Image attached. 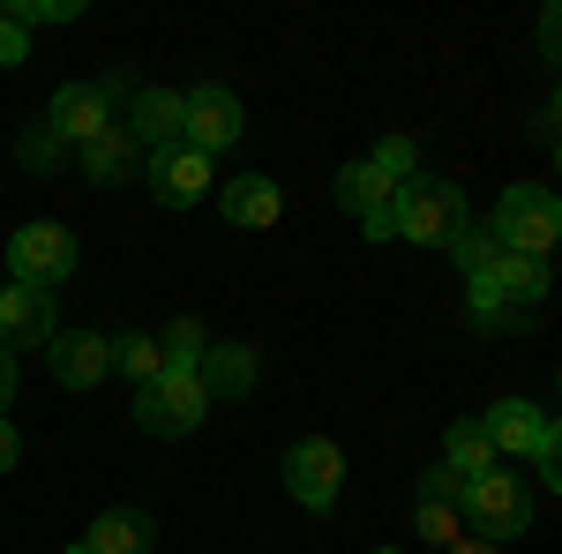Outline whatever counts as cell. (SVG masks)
Masks as SVG:
<instances>
[{
    "label": "cell",
    "mask_w": 562,
    "mask_h": 554,
    "mask_svg": "<svg viewBox=\"0 0 562 554\" xmlns=\"http://www.w3.org/2000/svg\"><path fill=\"white\" fill-rule=\"evenodd\" d=\"M465 315L473 330H532L548 315V262L495 256L480 278H465Z\"/></svg>",
    "instance_id": "6da1fadb"
},
{
    "label": "cell",
    "mask_w": 562,
    "mask_h": 554,
    "mask_svg": "<svg viewBox=\"0 0 562 554\" xmlns=\"http://www.w3.org/2000/svg\"><path fill=\"white\" fill-rule=\"evenodd\" d=\"M487 233L525 262H548L562 240V203L555 188H540V180H510L503 195H495V217H487Z\"/></svg>",
    "instance_id": "7a4b0ae2"
},
{
    "label": "cell",
    "mask_w": 562,
    "mask_h": 554,
    "mask_svg": "<svg viewBox=\"0 0 562 554\" xmlns=\"http://www.w3.org/2000/svg\"><path fill=\"white\" fill-rule=\"evenodd\" d=\"M465 225H473V211H465V180L413 172V180L397 188V240H413V248H450Z\"/></svg>",
    "instance_id": "3957f363"
},
{
    "label": "cell",
    "mask_w": 562,
    "mask_h": 554,
    "mask_svg": "<svg viewBox=\"0 0 562 554\" xmlns=\"http://www.w3.org/2000/svg\"><path fill=\"white\" fill-rule=\"evenodd\" d=\"M458 517L473 524V540L510 547V540H525V524H532V487H525L510 465H495V472H480V479H465Z\"/></svg>",
    "instance_id": "277c9868"
},
{
    "label": "cell",
    "mask_w": 562,
    "mask_h": 554,
    "mask_svg": "<svg viewBox=\"0 0 562 554\" xmlns=\"http://www.w3.org/2000/svg\"><path fill=\"white\" fill-rule=\"evenodd\" d=\"M203 420H211L203 375H158L150 389H135V427L158 434V442H180V434H195Z\"/></svg>",
    "instance_id": "5b68a950"
},
{
    "label": "cell",
    "mask_w": 562,
    "mask_h": 554,
    "mask_svg": "<svg viewBox=\"0 0 562 554\" xmlns=\"http://www.w3.org/2000/svg\"><path fill=\"white\" fill-rule=\"evenodd\" d=\"M8 270H15V285H31V293H53V285H68L76 278V233L68 225H23L15 240H8Z\"/></svg>",
    "instance_id": "8992f818"
},
{
    "label": "cell",
    "mask_w": 562,
    "mask_h": 554,
    "mask_svg": "<svg viewBox=\"0 0 562 554\" xmlns=\"http://www.w3.org/2000/svg\"><path fill=\"white\" fill-rule=\"evenodd\" d=\"M285 495L301 502V510H338V487H346V450L330 442V434H301L293 450H285Z\"/></svg>",
    "instance_id": "52a82bcc"
},
{
    "label": "cell",
    "mask_w": 562,
    "mask_h": 554,
    "mask_svg": "<svg viewBox=\"0 0 562 554\" xmlns=\"http://www.w3.org/2000/svg\"><path fill=\"white\" fill-rule=\"evenodd\" d=\"M180 105H188V121H180V143H188V150H203V158L233 150V143L248 135V113H240V98H233V90L195 83V90H180Z\"/></svg>",
    "instance_id": "ba28073f"
},
{
    "label": "cell",
    "mask_w": 562,
    "mask_h": 554,
    "mask_svg": "<svg viewBox=\"0 0 562 554\" xmlns=\"http://www.w3.org/2000/svg\"><path fill=\"white\" fill-rule=\"evenodd\" d=\"M480 427H487L495 457H540V450H555V442H562L555 412H548V405H532V397H503V405H487Z\"/></svg>",
    "instance_id": "9c48e42d"
},
{
    "label": "cell",
    "mask_w": 562,
    "mask_h": 554,
    "mask_svg": "<svg viewBox=\"0 0 562 554\" xmlns=\"http://www.w3.org/2000/svg\"><path fill=\"white\" fill-rule=\"evenodd\" d=\"M211 158H203V150H188V143H173V150H150V158H143V180H150V188H158V203H166V211H195V203H203V195H211Z\"/></svg>",
    "instance_id": "30bf717a"
},
{
    "label": "cell",
    "mask_w": 562,
    "mask_h": 554,
    "mask_svg": "<svg viewBox=\"0 0 562 554\" xmlns=\"http://www.w3.org/2000/svg\"><path fill=\"white\" fill-rule=\"evenodd\" d=\"M53 338H60V307H53V293L0 285V344H8V352H45Z\"/></svg>",
    "instance_id": "8fae6325"
},
{
    "label": "cell",
    "mask_w": 562,
    "mask_h": 554,
    "mask_svg": "<svg viewBox=\"0 0 562 554\" xmlns=\"http://www.w3.org/2000/svg\"><path fill=\"white\" fill-rule=\"evenodd\" d=\"M113 121H121V113H113V105L98 98V83H60V90H53V105H45V128L60 135L68 150L98 143V135L113 128Z\"/></svg>",
    "instance_id": "7c38bea8"
},
{
    "label": "cell",
    "mask_w": 562,
    "mask_h": 554,
    "mask_svg": "<svg viewBox=\"0 0 562 554\" xmlns=\"http://www.w3.org/2000/svg\"><path fill=\"white\" fill-rule=\"evenodd\" d=\"M45 368H53L60 389H98L113 375V338H98V330H60V338L45 344Z\"/></svg>",
    "instance_id": "4fadbf2b"
},
{
    "label": "cell",
    "mask_w": 562,
    "mask_h": 554,
    "mask_svg": "<svg viewBox=\"0 0 562 554\" xmlns=\"http://www.w3.org/2000/svg\"><path fill=\"white\" fill-rule=\"evenodd\" d=\"M180 121H188V105H180V90H166V83H143L128 98V121L121 128L135 135V150L150 158V150H173L180 143Z\"/></svg>",
    "instance_id": "5bb4252c"
},
{
    "label": "cell",
    "mask_w": 562,
    "mask_h": 554,
    "mask_svg": "<svg viewBox=\"0 0 562 554\" xmlns=\"http://www.w3.org/2000/svg\"><path fill=\"white\" fill-rule=\"evenodd\" d=\"M217 217H225V225H240V233H270V225L285 217V195H278V180H270V172H240V180H225V188H217Z\"/></svg>",
    "instance_id": "9a60e30c"
},
{
    "label": "cell",
    "mask_w": 562,
    "mask_h": 554,
    "mask_svg": "<svg viewBox=\"0 0 562 554\" xmlns=\"http://www.w3.org/2000/svg\"><path fill=\"white\" fill-rule=\"evenodd\" d=\"M203 389L211 397H248L262 375V360H256V344H240V338H211V352H203Z\"/></svg>",
    "instance_id": "2e32d148"
},
{
    "label": "cell",
    "mask_w": 562,
    "mask_h": 554,
    "mask_svg": "<svg viewBox=\"0 0 562 554\" xmlns=\"http://www.w3.org/2000/svg\"><path fill=\"white\" fill-rule=\"evenodd\" d=\"M83 172H90V188H128V180H143V150H135V135L113 121L98 143H83Z\"/></svg>",
    "instance_id": "e0dca14e"
},
{
    "label": "cell",
    "mask_w": 562,
    "mask_h": 554,
    "mask_svg": "<svg viewBox=\"0 0 562 554\" xmlns=\"http://www.w3.org/2000/svg\"><path fill=\"white\" fill-rule=\"evenodd\" d=\"M150 517L143 510H98V524L83 532V554H150Z\"/></svg>",
    "instance_id": "ac0fdd59"
},
{
    "label": "cell",
    "mask_w": 562,
    "mask_h": 554,
    "mask_svg": "<svg viewBox=\"0 0 562 554\" xmlns=\"http://www.w3.org/2000/svg\"><path fill=\"white\" fill-rule=\"evenodd\" d=\"M442 465L458 472V479L495 472V442H487V427H480V420H450V427H442Z\"/></svg>",
    "instance_id": "d6986e66"
},
{
    "label": "cell",
    "mask_w": 562,
    "mask_h": 554,
    "mask_svg": "<svg viewBox=\"0 0 562 554\" xmlns=\"http://www.w3.org/2000/svg\"><path fill=\"white\" fill-rule=\"evenodd\" d=\"M338 203H346L352 217H375V211H390V203H397V188H390L383 172H375L368 158H360V166H346V172H338Z\"/></svg>",
    "instance_id": "ffe728a7"
},
{
    "label": "cell",
    "mask_w": 562,
    "mask_h": 554,
    "mask_svg": "<svg viewBox=\"0 0 562 554\" xmlns=\"http://www.w3.org/2000/svg\"><path fill=\"white\" fill-rule=\"evenodd\" d=\"M203 352H211V330H203L195 315H180L173 330L158 338V360H166V375H195V368H203Z\"/></svg>",
    "instance_id": "44dd1931"
},
{
    "label": "cell",
    "mask_w": 562,
    "mask_h": 554,
    "mask_svg": "<svg viewBox=\"0 0 562 554\" xmlns=\"http://www.w3.org/2000/svg\"><path fill=\"white\" fill-rule=\"evenodd\" d=\"M113 368H121V375H128L135 389H150L158 375H166V360H158V338H143V330L113 338Z\"/></svg>",
    "instance_id": "7402d4cb"
},
{
    "label": "cell",
    "mask_w": 562,
    "mask_h": 554,
    "mask_svg": "<svg viewBox=\"0 0 562 554\" xmlns=\"http://www.w3.org/2000/svg\"><path fill=\"white\" fill-rule=\"evenodd\" d=\"M368 166L383 172L390 188H405V180H413V172H420V150H413V143H405V135H383V143H375V150H368Z\"/></svg>",
    "instance_id": "603a6c76"
},
{
    "label": "cell",
    "mask_w": 562,
    "mask_h": 554,
    "mask_svg": "<svg viewBox=\"0 0 562 554\" xmlns=\"http://www.w3.org/2000/svg\"><path fill=\"white\" fill-rule=\"evenodd\" d=\"M0 15H8V23H23V31H45V23H76L83 8H76V0H8Z\"/></svg>",
    "instance_id": "cb8c5ba5"
},
{
    "label": "cell",
    "mask_w": 562,
    "mask_h": 554,
    "mask_svg": "<svg viewBox=\"0 0 562 554\" xmlns=\"http://www.w3.org/2000/svg\"><path fill=\"white\" fill-rule=\"evenodd\" d=\"M450 248H458V270H465V278H480V270H487L495 256H510V248H503V240H495L487 225H465V233H458Z\"/></svg>",
    "instance_id": "d4e9b609"
},
{
    "label": "cell",
    "mask_w": 562,
    "mask_h": 554,
    "mask_svg": "<svg viewBox=\"0 0 562 554\" xmlns=\"http://www.w3.org/2000/svg\"><path fill=\"white\" fill-rule=\"evenodd\" d=\"M15 158H23L31 172H53L60 158H68V143H60V135H53V128L38 121V128H23V135H15Z\"/></svg>",
    "instance_id": "484cf974"
},
{
    "label": "cell",
    "mask_w": 562,
    "mask_h": 554,
    "mask_svg": "<svg viewBox=\"0 0 562 554\" xmlns=\"http://www.w3.org/2000/svg\"><path fill=\"white\" fill-rule=\"evenodd\" d=\"M413 532L428 547H458V510L450 502H413Z\"/></svg>",
    "instance_id": "4316f807"
},
{
    "label": "cell",
    "mask_w": 562,
    "mask_h": 554,
    "mask_svg": "<svg viewBox=\"0 0 562 554\" xmlns=\"http://www.w3.org/2000/svg\"><path fill=\"white\" fill-rule=\"evenodd\" d=\"M458 495H465V479H458L450 465H428V472H420V502H450V510H458Z\"/></svg>",
    "instance_id": "83f0119b"
},
{
    "label": "cell",
    "mask_w": 562,
    "mask_h": 554,
    "mask_svg": "<svg viewBox=\"0 0 562 554\" xmlns=\"http://www.w3.org/2000/svg\"><path fill=\"white\" fill-rule=\"evenodd\" d=\"M23 53H31V31H23V23H8V15H0V68H15V60H23Z\"/></svg>",
    "instance_id": "f1b7e54d"
},
{
    "label": "cell",
    "mask_w": 562,
    "mask_h": 554,
    "mask_svg": "<svg viewBox=\"0 0 562 554\" xmlns=\"http://www.w3.org/2000/svg\"><path fill=\"white\" fill-rule=\"evenodd\" d=\"M15 383H23V368H15V352H8V344H0V412H8V405H15Z\"/></svg>",
    "instance_id": "f546056e"
},
{
    "label": "cell",
    "mask_w": 562,
    "mask_h": 554,
    "mask_svg": "<svg viewBox=\"0 0 562 554\" xmlns=\"http://www.w3.org/2000/svg\"><path fill=\"white\" fill-rule=\"evenodd\" d=\"M23 465V434H15V420H0V472Z\"/></svg>",
    "instance_id": "4dcf8cb0"
},
{
    "label": "cell",
    "mask_w": 562,
    "mask_h": 554,
    "mask_svg": "<svg viewBox=\"0 0 562 554\" xmlns=\"http://www.w3.org/2000/svg\"><path fill=\"white\" fill-rule=\"evenodd\" d=\"M360 233H368V240H397V203L375 211V217H360Z\"/></svg>",
    "instance_id": "1f68e13d"
},
{
    "label": "cell",
    "mask_w": 562,
    "mask_h": 554,
    "mask_svg": "<svg viewBox=\"0 0 562 554\" xmlns=\"http://www.w3.org/2000/svg\"><path fill=\"white\" fill-rule=\"evenodd\" d=\"M532 472H540V487H562V442H555V450H540Z\"/></svg>",
    "instance_id": "d6a6232c"
},
{
    "label": "cell",
    "mask_w": 562,
    "mask_h": 554,
    "mask_svg": "<svg viewBox=\"0 0 562 554\" xmlns=\"http://www.w3.org/2000/svg\"><path fill=\"white\" fill-rule=\"evenodd\" d=\"M442 554H503V547H487V540H458V547H442Z\"/></svg>",
    "instance_id": "836d02e7"
},
{
    "label": "cell",
    "mask_w": 562,
    "mask_h": 554,
    "mask_svg": "<svg viewBox=\"0 0 562 554\" xmlns=\"http://www.w3.org/2000/svg\"><path fill=\"white\" fill-rule=\"evenodd\" d=\"M375 554H405V547H375Z\"/></svg>",
    "instance_id": "e575fe53"
},
{
    "label": "cell",
    "mask_w": 562,
    "mask_h": 554,
    "mask_svg": "<svg viewBox=\"0 0 562 554\" xmlns=\"http://www.w3.org/2000/svg\"><path fill=\"white\" fill-rule=\"evenodd\" d=\"M68 554H83V540H76V547H68Z\"/></svg>",
    "instance_id": "d590c367"
}]
</instances>
